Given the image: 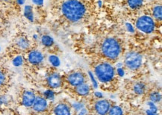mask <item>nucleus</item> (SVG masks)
<instances>
[{
  "instance_id": "4",
  "label": "nucleus",
  "mask_w": 162,
  "mask_h": 115,
  "mask_svg": "<svg viewBox=\"0 0 162 115\" xmlns=\"http://www.w3.org/2000/svg\"><path fill=\"white\" fill-rule=\"evenodd\" d=\"M143 58L137 52H130L125 55V64L131 70H137L142 65Z\"/></svg>"
},
{
  "instance_id": "3",
  "label": "nucleus",
  "mask_w": 162,
  "mask_h": 115,
  "mask_svg": "<svg viewBox=\"0 0 162 115\" xmlns=\"http://www.w3.org/2000/svg\"><path fill=\"white\" fill-rule=\"evenodd\" d=\"M114 67L109 63H100L95 67L96 76L102 83L111 81L114 77Z\"/></svg>"
},
{
  "instance_id": "18",
  "label": "nucleus",
  "mask_w": 162,
  "mask_h": 115,
  "mask_svg": "<svg viewBox=\"0 0 162 115\" xmlns=\"http://www.w3.org/2000/svg\"><path fill=\"white\" fill-rule=\"evenodd\" d=\"M109 115H123V111L121 107L118 105H114L110 109L109 113Z\"/></svg>"
},
{
  "instance_id": "21",
  "label": "nucleus",
  "mask_w": 162,
  "mask_h": 115,
  "mask_svg": "<svg viewBox=\"0 0 162 115\" xmlns=\"http://www.w3.org/2000/svg\"><path fill=\"white\" fill-rule=\"evenodd\" d=\"M24 59L22 55H17V56L14 58L13 61H12V64L14 67H20L23 64Z\"/></svg>"
},
{
  "instance_id": "11",
  "label": "nucleus",
  "mask_w": 162,
  "mask_h": 115,
  "mask_svg": "<svg viewBox=\"0 0 162 115\" xmlns=\"http://www.w3.org/2000/svg\"><path fill=\"white\" fill-rule=\"evenodd\" d=\"M47 85L52 89H57L61 86L62 80L61 77L58 73H54L50 74L46 78Z\"/></svg>"
},
{
  "instance_id": "33",
  "label": "nucleus",
  "mask_w": 162,
  "mask_h": 115,
  "mask_svg": "<svg viewBox=\"0 0 162 115\" xmlns=\"http://www.w3.org/2000/svg\"><path fill=\"white\" fill-rule=\"evenodd\" d=\"M88 109L83 108L82 109H81L80 111H78V115H88Z\"/></svg>"
},
{
  "instance_id": "19",
  "label": "nucleus",
  "mask_w": 162,
  "mask_h": 115,
  "mask_svg": "<svg viewBox=\"0 0 162 115\" xmlns=\"http://www.w3.org/2000/svg\"><path fill=\"white\" fill-rule=\"evenodd\" d=\"M48 61L53 67H58L61 65V61L59 58L55 55H49L48 58Z\"/></svg>"
},
{
  "instance_id": "23",
  "label": "nucleus",
  "mask_w": 162,
  "mask_h": 115,
  "mask_svg": "<svg viewBox=\"0 0 162 115\" xmlns=\"http://www.w3.org/2000/svg\"><path fill=\"white\" fill-rule=\"evenodd\" d=\"M153 15L155 18H156L158 20H161L162 10L161 5H157L153 8Z\"/></svg>"
},
{
  "instance_id": "17",
  "label": "nucleus",
  "mask_w": 162,
  "mask_h": 115,
  "mask_svg": "<svg viewBox=\"0 0 162 115\" xmlns=\"http://www.w3.org/2000/svg\"><path fill=\"white\" fill-rule=\"evenodd\" d=\"M134 92L137 95H141L144 94V92L146 90V85L143 82H137L134 85L133 88Z\"/></svg>"
},
{
  "instance_id": "8",
  "label": "nucleus",
  "mask_w": 162,
  "mask_h": 115,
  "mask_svg": "<svg viewBox=\"0 0 162 115\" xmlns=\"http://www.w3.org/2000/svg\"><path fill=\"white\" fill-rule=\"evenodd\" d=\"M44 60V55L39 50H32L28 55V61L32 65H39Z\"/></svg>"
},
{
  "instance_id": "31",
  "label": "nucleus",
  "mask_w": 162,
  "mask_h": 115,
  "mask_svg": "<svg viewBox=\"0 0 162 115\" xmlns=\"http://www.w3.org/2000/svg\"><path fill=\"white\" fill-rule=\"evenodd\" d=\"M117 74L119 75L120 76H121V77L124 76L125 71H124V69H123L122 67H118L117 68Z\"/></svg>"
},
{
  "instance_id": "5",
  "label": "nucleus",
  "mask_w": 162,
  "mask_h": 115,
  "mask_svg": "<svg viewBox=\"0 0 162 115\" xmlns=\"http://www.w3.org/2000/svg\"><path fill=\"white\" fill-rule=\"evenodd\" d=\"M136 26L143 32L150 34L155 29V22L150 17L144 15L137 19Z\"/></svg>"
},
{
  "instance_id": "16",
  "label": "nucleus",
  "mask_w": 162,
  "mask_h": 115,
  "mask_svg": "<svg viewBox=\"0 0 162 115\" xmlns=\"http://www.w3.org/2000/svg\"><path fill=\"white\" fill-rule=\"evenodd\" d=\"M41 41L43 46L46 47H51L54 44V43H55L53 38L51 36L48 35V34H44V35L42 36L41 38Z\"/></svg>"
},
{
  "instance_id": "37",
  "label": "nucleus",
  "mask_w": 162,
  "mask_h": 115,
  "mask_svg": "<svg viewBox=\"0 0 162 115\" xmlns=\"http://www.w3.org/2000/svg\"><path fill=\"white\" fill-rule=\"evenodd\" d=\"M38 34H34V35H33V39H34V41L38 40Z\"/></svg>"
},
{
  "instance_id": "20",
  "label": "nucleus",
  "mask_w": 162,
  "mask_h": 115,
  "mask_svg": "<svg viewBox=\"0 0 162 115\" xmlns=\"http://www.w3.org/2000/svg\"><path fill=\"white\" fill-rule=\"evenodd\" d=\"M128 5L132 9H137L143 5V0H128Z\"/></svg>"
},
{
  "instance_id": "9",
  "label": "nucleus",
  "mask_w": 162,
  "mask_h": 115,
  "mask_svg": "<svg viewBox=\"0 0 162 115\" xmlns=\"http://www.w3.org/2000/svg\"><path fill=\"white\" fill-rule=\"evenodd\" d=\"M35 98L36 95L34 92L31 90H25L21 98V104L26 108H31Z\"/></svg>"
},
{
  "instance_id": "36",
  "label": "nucleus",
  "mask_w": 162,
  "mask_h": 115,
  "mask_svg": "<svg viewBox=\"0 0 162 115\" xmlns=\"http://www.w3.org/2000/svg\"><path fill=\"white\" fill-rule=\"evenodd\" d=\"M17 4H18V5H22L23 4H25L26 0H17Z\"/></svg>"
},
{
  "instance_id": "32",
  "label": "nucleus",
  "mask_w": 162,
  "mask_h": 115,
  "mask_svg": "<svg viewBox=\"0 0 162 115\" xmlns=\"http://www.w3.org/2000/svg\"><path fill=\"white\" fill-rule=\"evenodd\" d=\"M32 2L34 3V5H38V6H42L43 5V2L44 0H31Z\"/></svg>"
},
{
  "instance_id": "40",
  "label": "nucleus",
  "mask_w": 162,
  "mask_h": 115,
  "mask_svg": "<svg viewBox=\"0 0 162 115\" xmlns=\"http://www.w3.org/2000/svg\"><path fill=\"white\" fill-rule=\"evenodd\" d=\"M2 1H4V2H9L10 0H2Z\"/></svg>"
},
{
  "instance_id": "14",
  "label": "nucleus",
  "mask_w": 162,
  "mask_h": 115,
  "mask_svg": "<svg viewBox=\"0 0 162 115\" xmlns=\"http://www.w3.org/2000/svg\"><path fill=\"white\" fill-rule=\"evenodd\" d=\"M76 93L80 96H87L90 93V87L88 84L83 83L76 87Z\"/></svg>"
},
{
  "instance_id": "28",
  "label": "nucleus",
  "mask_w": 162,
  "mask_h": 115,
  "mask_svg": "<svg viewBox=\"0 0 162 115\" xmlns=\"http://www.w3.org/2000/svg\"><path fill=\"white\" fill-rule=\"evenodd\" d=\"M5 81H6V76H5V74L3 73L2 70L0 69V88L4 85Z\"/></svg>"
},
{
  "instance_id": "13",
  "label": "nucleus",
  "mask_w": 162,
  "mask_h": 115,
  "mask_svg": "<svg viewBox=\"0 0 162 115\" xmlns=\"http://www.w3.org/2000/svg\"><path fill=\"white\" fill-rule=\"evenodd\" d=\"M16 45L20 50H26L29 49V46H30V42L25 37H20L16 41Z\"/></svg>"
},
{
  "instance_id": "6",
  "label": "nucleus",
  "mask_w": 162,
  "mask_h": 115,
  "mask_svg": "<svg viewBox=\"0 0 162 115\" xmlns=\"http://www.w3.org/2000/svg\"><path fill=\"white\" fill-rule=\"evenodd\" d=\"M31 108H32L33 111L37 113L44 112L48 108V100L42 96H36L35 100H34Z\"/></svg>"
},
{
  "instance_id": "7",
  "label": "nucleus",
  "mask_w": 162,
  "mask_h": 115,
  "mask_svg": "<svg viewBox=\"0 0 162 115\" xmlns=\"http://www.w3.org/2000/svg\"><path fill=\"white\" fill-rule=\"evenodd\" d=\"M94 109H95L97 114L107 115L110 109H111V103L107 99H100L96 102Z\"/></svg>"
},
{
  "instance_id": "2",
  "label": "nucleus",
  "mask_w": 162,
  "mask_h": 115,
  "mask_svg": "<svg viewBox=\"0 0 162 115\" xmlns=\"http://www.w3.org/2000/svg\"><path fill=\"white\" fill-rule=\"evenodd\" d=\"M121 48L120 43L114 38H106L102 44V52L108 58L114 60L120 55Z\"/></svg>"
},
{
  "instance_id": "26",
  "label": "nucleus",
  "mask_w": 162,
  "mask_h": 115,
  "mask_svg": "<svg viewBox=\"0 0 162 115\" xmlns=\"http://www.w3.org/2000/svg\"><path fill=\"white\" fill-rule=\"evenodd\" d=\"M88 75H89V77H90V80H91V82H92V85H93V87L95 89H97V88H98V82H97V80H96L95 77H94L93 73L90 72V71H89Z\"/></svg>"
},
{
  "instance_id": "24",
  "label": "nucleus",
  "mask_w": 162,
  "mask_h": 115,
  "mask_svg": "<svg viewBox=\"0 0 162 115\" xmlns=\"http://www.w3.org/2000/svg\"><path fill=\"white\" fill-rule=\"evenodd\" d=\"M43 97L47 100L52 101L55 99V92L51 89H48V90H45L43 93Z\"/></svg>"
},
{
  "instance_id": "27",
  "label": "nucleus",
  "mask_w": 162,
  "mask_h": 115,
  "mask_svg": "<svg viewBox=\"0 0 162 115\" xmlns=\"http://www.w3.org/2000/svg\"><path fill=\"white\" fill-rule=\"evenodd\" d=\"M147 105L149 106V110H150L152 112L158 113V108H157V106L155 105V103H153L152 102L150 101V102H147Z\"/></svg>"
},
{
  "instance_id": "39",
  "label": "nucleus",
  "mask_w": 162,
  "mask_h": 115,
  "mask_svg": "<svg viewBox=\"0 0 162 115\" xmlns=\"http://www.w3.org/2000/svg\"><path fill=\"white\" fill-rule=\"evenodd\" d=\"M122 66H123V64H122L121 63H119V64H117V67H121Z\"/></svg>"
},
{
  "instance_id": "15",
  "label": "nucleus",
  "mask_w": 162,
  "mask_h": 115,
  "mask_svg": "<svg viewBox=\"0 0 162 115\" xmlns=\"http://www.w3.org/2000/svg\"><path fill=\"white\" fill-rule=\"evenodd\" d=\"M23 14L28 20H29L31 22H34V12H33V8L31 5H26L25 8H24Z\"/></svg>"
},
{
  "instance_id": "25",
  "label": "nucleus",
  "mask_w": 162,
  "mask_h": 115,
  "mask_svg": "<svg viewBox=\"0 0 162 115\" xmlns=\"http://www.w3.org/2000/svg\"><path fill=\"white\" fill-rule=\"evenodd\" d=\"M9 97L7 95H1L0 96V106L7 105L9 103Z\"/></svg>"
},
{
  "instance_id": "12",
  "label": "nucleus",
  "mask_w": 162,
  "mask_h": 115,
  "mask_svg": "<svg viewBox=\"0 0 162 115\" xmlns=\"http://www.w3.org/2000/svg\"><path fill=\"white\" fill-rule=\"evenodd\" d=\"M55 115H71L70 109L66 104L60 103L54 108Z\"/></svg>"
},
{
  "instance_id": "30",
  "label": "nucleus",
  "mask_w": 162,
  "mask_h": 115,
  "mask_svg": "<svg viewBox=\"0 0 162 115\" xmlns=\"http://www.w3.org/2000/svg\"><path fill=\"white\" fill-rule=\"evenodd\" d=\"M125 27H126L127 31H128V32L133 33L134 31H135V29H134L133 26L129 23V22H126V23H125Z\"/></svg>"
},
{
  "instance_id": "22",
  "label": "nucleus",
  "mask_w": 162,
  "mask_h": 115,
  "mask_svg": "<svg viewBox=\"0 0 162 115\" xmlns=\"http://www.w3.org/2000/svg\"><path fill=\"white\" fill-rule=\"evenodd\" d=\"M149 99H150L151 102H152L153 103L159 102L161 99V93L156 91L152 92V93H151L150 95H149Z\"/></svg>"
},
{
  "instance_id": "29",
  "label": "nucleus",
  "mask_w": 162,
  "mask_h": 115,
  "mask_svg": "<svg viewBox=\"0 0 162 115\" xmlns=\"http://www.w3.org/2000/svg\"><path fill=\"white\" fill-rule=\"evenodd\" d=\"M73 107L76 111H80L81 109H82L84 108V105L82 103H80V102H75L73 104Z\"/></svg>"
},
{
  "instance_id": "35",
  "label": "nucleus",
  "mask_w": 162,
  "mask_h": 115,
  "mask_svg": "<svg viewBox=\"0 0 162 115\" xmlns=\"http://www.w3.org/2000/svg\"><path fill=\"white\" fill-rule=\"evenodd\" d=\"M94 94H95L96 97H97V98H99V99H101L103 97V95H102V93H101V92H96Z\"/></svg>"
},
{
  "instance_id": "41",
  "label": "nucleus",
  "mask_w": 162,
  "mask_h": 115,
  "mask_svg": "<svg viewBox=\"0 0 162 115\" xmlns=\"http://www.w3.org/2000/svg\"><path fill=\"white\" fill-rule=\"evenodd\" d=\"M0 51H1V47H0Z\"/></svg>"
},
{
  "instance_id": "10",
  "label": "nucleus",
  "mask_w": 162,
  "mask_h": 115,
  "mask_svg": "<svg viewBox=\"0 0 162 115\" xmlns=\"http://www.w3.org/2000/svg\"><path fill=\"white\" fill-rule=\"evenodd\" d=\"M85 76L81 73L75 72L68 76L67 81L73 87L79 86L81 84L85 83Z\"/></svg>"
},
{
  "instance_id": "38",
  "label": "nucleus",
  "mask_w": 162,
  "mask_h": 115,
  "mask_svg": "<svg viewBox=\"0 0 162 115\" xmlns=\"http://www.w3.org/2000/svg\"><path fill=\"white\" fill-rule=\"evenodd\" d=\"M98 5H99V8H100V7L102 6V1H100V0H99V1L98 2Z\"/></svg>"
},
{
  "instance_id": "1",
  "label": "nucleus",
  "mask_w": 162,
  "mask_h": 115,
  "mask_svg": "<svg viewBox=\"0 0 162 115\" xmlns=\"http://www.w3.org/2000/svg\"><path fill=\"white\" fill-rule=\"evenodd\" d=\"M61 11L68 20L78 22L85 16L86 8L78 0H67L62 5Z\"/></svg>"
},
{
  "instance_id": "34",
  "label": "nucleus",
  "mask_w": 162,
  "mask_h": 115,
  "mask_svg": "<svg viewBox=\"0 0 162 115\" xmlns=\"http://www.w3.org/2000/svg\"><path fill=\"white\" fill-rule=\"evenodd\" d=\"M146 115H158V113H156V112H152V111H151L150 110L147 109L146 111Z\"/></svg>"
}]
</instances>
